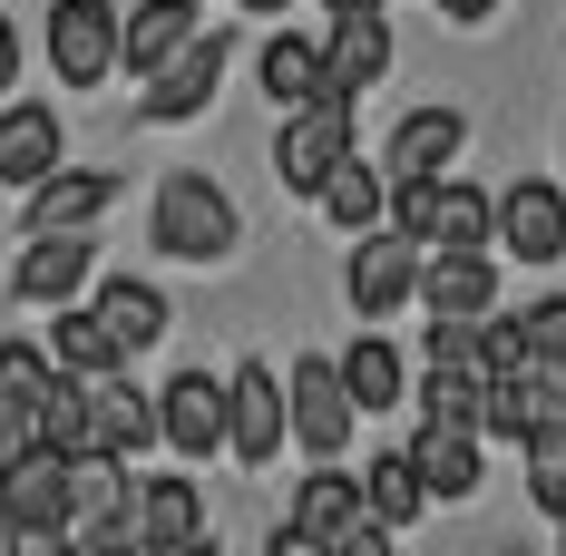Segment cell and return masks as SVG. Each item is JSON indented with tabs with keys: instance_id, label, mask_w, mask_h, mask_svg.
Listing matches in <instances>:
<instances>
[{
	"instance_id": "cell-21",
	"label": "cell",
	"mask_w": 566,
	"mask_h": 556,
	"mask_svg": "<svg viewBox=\"0 0 566 556\" xmlns=\"http://www.w3.org/2000/svg\"><path fill=\"white\" fill-rule=\"evenodd\" d=\"M196 537H206L196 479H147L137 489V547H196Z\"/></svg>"
},
{
	"instance_id": "cell-22",
	"label": "cell",
	"mask_w": 566,
	"mask_h": 556,
	"mask_svg": "<svg viewBox=\"0 0 566 556\" xmlns=\"http://www.w3.org/2000/svg\"><path fill=\"white\" fill-rule=\"evenodd\" d=\"M313 206H323L342 234H371V224H391V167H361V157H342L333 186H323Z\"/></svg>"
},
{
	"instance_id": "cell-4",
	"label": "cell",
	"mask_w": 566,
	"mask_h": 556,
	"mask_svg": "<svg viewBox=\"0 0 566 556\" xmlns=\"http://www.w3.org/2000/svg\"><path fill=\"white\" fill-rule=\"evenodd\" d=\"M352 157V98H303V108H283V137H274V176L293 196H323L333 167Z\"/></svg>"
},
{
	"instance_id": "cell-5",
	"label": "cell",
	"mask_w": 566,
	"mask_h": 556,
	"mask_svg": "<svg viewBox=\"0 0 566 556\" xmlns=\"http://www.w3.org/2000/svg\"><path fill=\"white\" fill-rule=\"evenodd\" d=\"M420 264H430V244H420V234H400V224H371V234L352 244V274H342L352 313H361V323H391L400 303H420Z\"/></svg>"
},
{
	"instance_id": "cell-28",
	"label": "cell",
	"mask_w": 566,
	"mask_h": 556,
	"mask_svg": "<svg viewBox=\"0 0 566 556\" xmlns=\"http://www.w3.org/2000/svg\"><path fill=\"white\" fill-rule=\"evenodd\" d=\"M50 371H59V352H40V342H0V400H30V410H40Z\"/></svg>"
},
{
	"instance_id": "cell-25",
	"label": "cell",
	"mask_w": 566,
	"mask_h": 556,
	"mask_svg": "<svg viewBox=\"0 0 566 556\" xmlns=\"http://www.w3.org/2000/svg\"><path fill=\"white\" fill-rule=\"evenodd\" d=\"M98 313H108V333L127 342V352H157V342H167V293H157V283H98Z\"/></svg>"
},
{
	"instance_id": "cell-2",
	"label": "cell",
	"mask_w": 566,
	"mask_h": 556,
	"mask_svg": "<svg viewBox=\"0 0 566 556\" xmlns=\"http://www.w3.org/2000/svg\"><path fill=\"white\" fill-rule=\"evenodd\" d=\"M381 537H391V527L371 517V499H361V479H342L333 459H323V469H313V479L293 489V517H283V547H293V556H303V547H342V556H371Z\"/></svg>"
},
{
	"instance_id": "cell-30",
	"label": "cell",
	"mask_w": 566,
	"mask_h": 556,
	"mask_svg": "<svg viewBox=\"0 0 566 556\" xmlns=\"http://www.w3.org/2000/svg\"><path fill=\"white\" fill-rule=\"evenodd\" d=\"M20 449H40V410H30V400H0V469H10Z\"/></svg>"
},
{
	"instance_id": "cell-35",
	"label": "cell",
	"mask_w": 566,
	"mask_h": 556,
	"mask_svg": "<svg viewBox=\"0 0 566 556\" xmlns=\"http://www.w3.org/2000/svg\"><path fill=\"white\" fill-rule=\"evenodd\" d=\"M234 10H293V0H234Z\"/></svg>"
},
{
	"instance_id": "cell-29",
	"label": "cell",
	"mask_w": 566,
	"mask_h": 556,
	"mask_svg": "<svg viewBox=\"0 0 566 556\" xmlns=\"http://www.w3.org/2000/svg\"><path fill=\"white\" fill-rule=\"evenodd\" d=\"M527 342H537V361H566V293L527 303Z\"/></svg>"
},
{
	"instance_id": "cell-15",
	"label": "cell",
	"mask_w": 566,
	"mask_h": 556,
	"mask_svg": "<svg viewBox=\"0 0 566 556\" xmlns=\"http://www.w3.org/2000/svg\"><path fill=\"white\" fill-rule=\"evenodd\" d=\"M323 59H333V88H342V98L381 88V78H391V20H381V10H333Z\"/></svg>"
},
{
	"instance_id": "cell-34",
	"label": "cell",
	"mask_w": 566,
	"mask_h": 556,
	"mask_svg": "<svg viewBox=\"0 0 566 556\" xmlns=\"http://www.w3.org/2000/svg\"><path fill=\"white\" fill-rule=\"evenodd\" d=\"M323 10H381V0H323Z\"/></svg>"
},
{
	"instance_id": "cell-3",
	"label": "cell",
	"mask_w": 566,
	"mask_h": 556,
	"mask_svg": "<svg viewBox=\"0 0 566 556\" xmlns=\"http://www.w3.org/2000/svg\"><path fill=\"white\" fill-rule=\"evenodd\" d=\"M0 499H10V517H20V537H78V459L69 449H20L10 469H0Z\"/></svg>"
},
{
	"instance_id": "cell-1",
	"label": "cell",
	"mask_w": 566,
	"mask_h": 556,
	"mask_svg": "<svg viewBox=\"0 0 566 556\" xmlns=\"http://www.w3.org/2000/svg\"><path fill=\"white\" fill-rule=\"evenodd\" d=\"M147 234H157V254H176V264H226L244 224H234V196L216 176L176 167L167 186H157V206H147Z\"/></svg>"
},
{
	"instance_id": "cell-8",
	"label": "cell",
	"mask_w": 566,
	"mask_h": 556,
	"mask_svg": "<svg viewBox=\"0 0 566 556\" xmlns=\"http://www.w3.org/2000/svg\"><path fill=\"white\" fill-rule=\"evenodd\" d=\"M117 40H127V10L117 0H59L50 10V69L69 88H98L117 69Z\"/></svg>"
},
{
	"instance_id": "cell-33",
	"label": "cell",
	"mask_w": 566,
	"mask_h": 556,
	"mask_svg": "<svg viewBox=\"0 0 566 556\" xmlns=\"http://www.w3.org/2000/svg\"><path fill=\"white\" fill-rule=\"evenodd\" d=\"M0 547H30V537H20V517H10V499H0Z\"/></svg>"
},
{
	"instance_id": "cell-27",
	"label": "cell",
	"mask_w": 566,
	"mask_h": 556,
	"mask_svg": "<svg viewBox=\"0 0 566 556\" xmlns=\"http://www.w3.org/2000/svg\"><path fill=\"white\" fill-rule=\"evenodd\" d=\"M517 449H527V499L566 527V420H557V430H527Z\"/></svg>"
},
{
	"instance_id": "cell-36",
	"label": "cell",
	"mask_w": 566,
	"mask_h": 556,
	"mask_svg": "<svg viewBox=\"0 0 566 556\" xmlns=\"http://www.w3.org/2000/svg\"><path fill=\"white\" fill-rule=\"evenodd\" d=\"M557 186H566V176H557Z\"/></svg>"
},
{
	"instance_id": "cell-32",
	"label": "cell",
	"mask_w": 566,
	"mask_h": 556,
	"mask_svg": "<svg viewBox=\"0 0 566 556\" xmlns=\"http://www.w3.org/2000/svg\"><path fill=\"white\" fill-rule=\"evenodd\" d=\"M440 10H450L459 30H479V20H489V10H499V0H440Z\"/></svg>"
},
{
	"instance_id": "cell-31",
	"label": "cell",
	"mask_w": 566,
	"mask_h": 556,
	"mask_svg": "<svg viewBox=\"0 0 566 556\" xmlns=\"http://www.w3.org/2000/svg\"><path fill=\"white\" fill-rule=\"evenodd\" d=\"M20 78V30H10V10H0V88Z\"/></svg>"
},
{
	"instance_id": "cell-10",
	"label": "cell",
	"mask_w": 566,
	"mask_h": 556,
	"mask_svg": "<svg viewBox=\"0 0 566 556\" xmlns=\"http://www.w3.org/2000/svg\"><path fill=\"white\" fill-rule=\"evenodd\" d=\"M226 50H234L226 30H196V40H186V50H176L157 78H147V117H157V127H186V117H206L216 78H226Z\"/></svg>"
},
{
	"instance_id": "cell-20",
	"label": "cell",
	"mask_w": 566,
	"mask_h": 556,
	"mask_svg": "<svg viewBox=\"0 0 566 556\" xmlns=\"http://www.w3.org/2000/svg\"><path fill=\"white\" fill-rule=\"evenodd\" d=\"M254 69H264V98H274V108L333 98V59H323V40H293V30H283V40H264Z\"/></svg>"
},
{
	"instance_id": "cell-9",
	"label": "cell",
	"mask_w": 566,
	"mask_h": 556,
	"mask_svg": "<svg viewBox=\"0 0 566 556\" xmlns=\"http://www.w3.org/2000/svg\"><path fill=\"white\" fill-rule=\"evenodd\" d=\"M420 313H440V323H489V313H499V264H489V244H440V254L420 264Z\"/></svg>"
},
{
	"instance_id": "cell-17",
	"label": "cell",
	"mask_w": 566,
	"mask_h": 556,
	"mask_svg": "<svg viewBox=\"0 0 566 556\" xmlns=\"http://www.w3.org/2000/svg\"><path fill=\"white\" fill-rule=\"evenodd\" d=\"M196 30H206L196 0H137V10H127V40H117V69H127V78H157Z\"/></svg>"
},
{
	"instance_id": "cell-23",
	"label": "cell",
	"mask_w": 566,
	"mask_h": 556,
	"mask_svg": "<svg viewBox=\"0 0 566 556\" xmlns=\"http://www.w3.org/2000/svg\"><path fill=\"white\" fill-rule=\"evenodd\" d=\"M50 352L69 361V371H127V361H137V352L108 333V313H98V303H88V313H78V303H59V313H50Z\"/></svg>"
},
{
	"instance_id": "cell-16",
	"label": "cell",
	"mask_w": 566,
	"mask_h": 556,
	"mask_svg": "<svg viewBox=\"0 0 566 556\" xmlns=\"http://www.w3.org/2000/svg\"><path fill=\"white\" fill-rule=\"evenodd\" d=\"M69 167V137H59V117L30 98V108H0V186H40V176H59Z\"/></svg>"
},
{
	"instance_id": "cell-7",
	"label": "cell",
	"mask_w": 566,
	"mask_h": 556,
	"mask_svg": "<svg viewBox=\"0 0 566 556\" xmlns=\"http://www.w3.org/2000/svg\"><path fill=\"white\" fill-rule=\"evenodd\" d=\"M283 390H293V440H303V459H342V449H352V420H361V400H352V381H342V361L303 352Z\"/></svg>"
},
{
	"instance_id": "cell-6",
	"label": "cell",
	"mask_w": 566,
	"mask_h": 556,
	"mask_svg": "<svg viewBox=\"0 0 566 556\" xmlns=\"http://www.w3.org/2000/svg\"><path fill=\"white\" fill-rule=\"evenodd\" d=\"M283 440H293V390H283L264 361H234L226 371V449L244 469H274Z\"/></svg>"
},
{
	"instance_id": "cell-19",
	"label": "cell",
	"mask_w": 566,
	"mask_h": 556,
	"mask_svg": "<svg viewBox=\"0 0 566 556\" xmlns=\"http://www.w3.org/2000/svg\"><path fill=\"white\" fill-rule=\"evenodd\" d=\"M78 283H88V244H78V234H30V254H20L10 293H20V303H50V313H59Z\"/></svg>"
},
{
	"instance_id": "cell-24",
	"label": "cell",
	"mask_w": 566,
	"mask_h": 556,
	"mask_svg": "<svg viewBox=\"0 0 566 556\" xmlns=\"http://www.w3.org/2000/svg\"><path fill=\"white\" fill-rule=\"evenodd\" d=\"M361 499H371L381 527H410V517L430 507V479H420V459H410V449H381V459L361 469Z\"/></svg>"
},
{
	"instance_id": "cell-18",
	"label": "cell",
	"mask_w": 566,
	"mask_h": 556,
	"mask_svg": "<svg viewBox=\"0 0 566 556\" xmlns=\"http://www.w3.org/2000/svg\"><path fill=\"white\" fill-rule=\"evenodd\" d=\"M479 440H489V430H469V420H420L410 459H420L430 499H469V489H479Z\"/></svg>"
},
{
	"instance_id": "cell-26",
	"label": "cell",
	"mask_w": 566,
	"mask_h": 556,
	"mask_svg": "<svg viewBox=\"0 0 566 556\" xmlns=\"http://www.w3.org/2000/svg\"><path fill=\"white\" fill-rule=\"evenodd\" d=\"M342 381H352V400H361V410H400L410 371H400V352H391L381 333H361L352 352H342Z\"/></svg>"
},
{
	"instance_id": "cell-14",
	"label": "cell",
	"mask_w": 566,
	"mask_h": 556,
	"mask_svg": "<svg viewBox=\"0 0 566 556\" xmlns=\"http://www.w3.org/2000/svg\"><path fill=\"white\" fill-rule=\"evenodd\" d=\"M459 147H469V117L459 108H410L391 127V147H381V167H391V186L400 176H450Z\"/></svg>"
},
{
	"instance_id": "cell-12",
	"label": "cell",
	"mask_w": 566,
	"mask_h": 556,
	"mask_svg": "<svg viewBox=\"0 0 566 556\" xmlns=\"http://www.w3.org/2000/svg\"><path fill=\"white\" fill-rule=\"evenodd\" d=\"M157 410H167V449L176 459H216L226 449V381L216 371H176L157 390Z\"/></svg>"
},
{
	"instance_id": "cell-13",
	"label": "cell",
	"mask_w": 566,
	"mask_h": 556,
	"mask_svg": "<svg viewBox=\"0 0 566 556\" xmlns=\"http://www.w3.org/2000/svg\"><path fill=\"white\" fill-rule=\"evenodd\" d=\"M117 206V176L108 167H59L30 186V234H88V224Z\"/></svg>"
},
{
	"instance_id": "cell-11",
	"label": "cell",
	"mask_w": 566,
	"mask_h": 556,
	"mask_svg": "<svg viewBox=\"0 0 566 556\" xmlns=\"http://www.w3.org/2000/svg\"><path fill=\"white\" fill-rule=\"evenodd\" d=\"M499 244H509L517 264H557L566 254V186L557 176H517L509 196H499Z\"/></svg>"
}]
</instances>
